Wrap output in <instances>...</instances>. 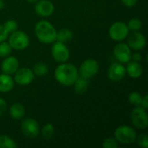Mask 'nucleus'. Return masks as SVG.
Masks as SVG:
<instances>
[{
	"instance_id": "1",
	"label": "nucleus",
	"mask_w": 148,
	"mask_h": 148,
	"mask_svg": "<svg viewBox=\"0 0 148 148\" xmlns=\"http://www.w3.org/2000/svg\"><path fill=\"white\" fill-rule=\"evenodd\" d=\"M79 76V72L77 68L71 63L62 62L55 70L56 80L65 86L74 85L75 82Z\"/></svg>"
},
{
	"instance_id": "2",
	"label": "nucleus",
	"mask_w": 148,
	"mask_h": 148,
	"mask_svg": "<svg viewBox=\"0 0 148 148\" xmlns=\"http://www.w3.org/2000/svg\"><path fill=\"white\" fill-rule=\"evenodd\" d=\"M56 29L49 21L41 20L35 26V34L43 43H51L56 39Z\"/></svg>"
},
{
	"instance_id": "3",
	"label": "nucleus",
	"mask_w": 148,
	"mask_h": 148,
	"mask_svg": "<svg viewBox=\"0 0 148 148\" xmlns=\"http://www.w3.org/2000/svg\"><path fill=\"white\" fill-rule=\"evenodd\" d=\"M136 132L135 130L127 125H122L118 127L114 132V138L116 140L123 145H130L136 140Z\"/></svg>"
},
{
	"instance_id": "4",
	"label": "nucleus",
	"mask_w": 148,
	"mask_h": 148,
	"mask_svg": "<svg viewBox=\"0 0 148 148\" xmlns=\"http://www.w3.org/2000/svg\"><path fill=\"white\" fill-rule=\"evenodd\" d=\"M9 44L14 49L22 50L29 46V38L27 34L16 29V31L10 33V36L9 37Z\"/></svg>"
},
{
	"instance_id": "5",
	"label": "nucleus",
	"mask_w": 148,
	"mask_h": 148,
	"mask_svg": "<svg viewBox=\"0 0 148 148\" xmlns=\"http://www.w3.org/2000/svg\"><path fill=\"white\" fill-rule=\"evenodd\" d=\"M133 124L139 129H146L148 125V116L146 108L141 106H136L131 113Z\"/></svg>"
},
{
	"instance_id": "6",
	"label": "nucleus",
	"mask_w": 148,
	"mask_h": 148,
	"mask_svg": "<svg viewBox=\"0 0 148 148\" xmlns=\"http://www.w3.org/2000/svg\"><path fill=\"white\" fill-rule=\"evenodd\" d=\"M128 27L123 22H115L114 23L108 30L109 36L114 41H122L128 36Z\"/></svg>"
},
{
	"instance_id": "7",
	"label": "nucleus",
	"mask_w": 148,
	"mask_h": 148,
	"mask_svg": "<svg viewBox=\"0 0 148 148\" xmlns=\"http://www.w3.org/2000/svg\"><path fill=\"white\" fill-rule=\"evenodd\" d=\"M99 71V64L95 59H87L80 66L79 72L82 77L90 79Z\"/></svg>"
},
{
	"instance_id": "8",
	"label": "nucleus",
	"mask_w": 148,
	"mask_h": 148,
	"mask_svg": "<svg viewBox=\"0 0 148 148\" xmlns=\"http://www.w3.org/2000/svg\"><path fill=\"white\" fill-rule=\"evenodd\" d=\"M51 54L54 59L58 62H66L69 58V50L65 43L56 42L51 48Z\"/></svg>"
},
{
	"instance_id": "9",
	"label": "nucleus",
	"mask_w": 148,
	"mask_h": 148,
	"mask_svg": "<svg viewBox=\"0 0 148 148\" xmlns=\"http://www.w3.org/2000/svg\"><path fill=\"white\" fill-rule=\"evenodd\" d=\"M21 130L24 136L28 138H35L39 134V125L35 119L27 118L21 123Z\"/></svg>"
},
{
	"instance_id": "10",
	"label": "nucleus",
	"mask_w": 148,
	"mask_h": 148,
	"mask_svg": "<svg viewBox=\"0 0 148 148\" xmlns=\"http://www.w3.org/2000/svg\"><path fill=\"white\" fill-rule=\"evenodd\" d=\"M114 55L116 60L121 63H127L131 61L132 51L127 43H119L114 49Z\"/></svg>"
},
{
	"instance_id": "11",
	"label": "nucleus",
	"mask_w": 148,
	"mask_h": 148,
	"mask_svg": "<svg viewBox=\"0 0 148 148\" xmlns=\"http://www.w3.org/2000/svg\"><path fill=\"white\" fill-rule=\"evenodd\" d=\"M34 77L35 75L33 73V70L29 68H23L16 71L14 81L19 85L25 86L31 83L34 80Z\"/></svg>"
},
{
	"instance_id": "12",
	"label": "nucleus",
	"mask_w": 148,
	"mask_h": 148,
	"mask_svg": "<svg viewBox=\"0 0 148 148\" xmlns=\"http://www.w3.org/2000/svg\"><path fill=\"white\" fill-rule=\"evenodd\" d=\"M127 74L126 68L121 62L112 63L108 70V76L113 82L121 81Z\"/></svg>"
},
{
	"instance_id": "13",
	"label": "nucleus",
	"mask_w": 148,
	"mask_h": 148,
	"mask_svg": "<svg viewBox=\"0 0 148 148\" xmlns=\"http://www.w3.org/2000/svg\"><path fill=\"white\" fill-rule=\"evenodd\" d=\"M147 44V39L145 36L138 31H134L127 38V45L130 49L134 50H141Z\"/></svg>"
},
{
	"instance_id": "14",
	"label": "nucleus",
	"mask_w": 148,
	"mask_h": 148,
	"mask_svg": "<svg viewBox=\"0 0 148 148\" xmlns=\"http://www.w3.org/2000/svg\"><path fill=\"white\" fill-rule=\"evenodd\" d=\"M36 12L37 15L42 17L49 16L53 14L55 10V6L53 3L49 0H41L38 1L35 6Z\"/></svg>"
},
{
	"instance_id": "15",
	"label": "nucleus",
	"mask_w": 148,
	"mask_h": 148,
	"mask_svg": "<svg viewBox=\"0 0 148 148\" xmlns=\"http://www.w3.org/2000/svg\"><path fill=\"white\" fill-rule=\"evenodd\" d=\"M19 68V62L15 56H6L5 59L3 61L1 69L4 74L7 75H12L15 74L16 71Z\"/></svg>"
},
{
	"instance_id": "16",
	"label": "nucleus",
	"mask_w": 148,
	"mask_h": 148,
	"mask_svg": "<svg viewBox=\"0 0 148 148\" xmlns=\"http://www.w3.org/2000/svg\"><path fill=\"white\" fill-rule=\"evenodd\" d=\"M126 70L130 77L136 79V78H139L140 76H141L142 72H143V68L139 62L133 61V62H128Z\"/></svg>"
},
{
	"instance_id": "17",
	"label": "nucleus",
	"mask_w": 148,
	"mask_h": 148,
	"mask_svg": "<svg viewBox=\"0 0 148 148\" xmlns=\"http://www.w3.org/2000/svg\"><path fill=\"white\" fill-rule=\"evenodd\" d=\"M14 88V80L7 74L0 75V92L8 93Z\"/></svg>"
},
{
	"instance_id": "18",
	"label": "nucleus",
	"mask_w": 148,
	"mask_h": 148,
	"mask_svg": "<svg viewBox=\"0 0 148 148\" xmlns=\"http://www.w3.org/2000/svg\"><path fill=\"white\" fill-rule=\"evenodd\" d=\"M10 114L14 120H21L25 114V109L20 103H14L10 108Z\"/></svg>"
},
{
	"instance_id": "19",
	"label": "nucleus",
	"mask_w": 148,
	"mask_h": 148,
	"mask_svg": "<svg viewBox=\"0 0 148 148\" xmlns=\"http://www.w3.org/2000/svg\"><path fill=\"white\" fill-rule=\"evenodd\" d=\"M88 79L83 78V77H79L76 79V81L75 82L74 85H75V91L77 95H83L84 93H86L88 87Z\"/></svg>"
},
{
	"instance_id": "20",
	"label": "nucleus",
	"mask_w": 148,
	"mask_h": 148,
	"mask_svg": "<svg viewBox=\"0 0 148 148\" xmlns=\"http://www.w3.org/2000/svg\"><path fill=\"white\" fill-rule=\"evenodd\" d=\"M73 37V33L70 29H62L59 31H57L56 33V39L58 42H62V43H66L69 42Z\"/></svg>"
},
{
	"instance_id": "21",
	"label": "nucleus",
	"mask_w": 148,
	"mask_h": 148,
	"mask_svg": "<svg viewBox=\"0 0 148 148\" xmlns=\"http://www.w3.org/2000/svg\"><path fill=\"white\" fill-rule=\"evenodd\" d=\"M49 72V68L47 66L46 63L44 62H37L34 65L33 68V73L36 76H43L45 75H47Z\"/></svg>"
},
{
	"instance_id": "22",
	"label": "nucleus",
	"mask_w": 148,
	"mask_h": 148,
	"mask_svg": "<svg viewBox=\"0 0 148 148\" xmlns=\"http://www.w3.org/2000/svg\"><path fill=\"white\" fill-rule=\"evenodd\" d=\"M17 147L15 140L6 135L0 136V148H15Z\"/></svg>"
},
{
	"instance_id": "23",
	"label": "nucleus",
	"mask_w": 148,
	"mask_h": 148,
	"mask_svg": "<svg viewBox=\"0 0 148 148\" xmlns=\"http://www.w3.org/2000/svg\"><path fill=\"white\" fill-rule=\"evenodd\" d=\"M41 134L42 136V138L49 140L51 139L54 134H55V128L54 126L52 124H46L42 127V130H41Z\"/></svg>"
},
{
	"instance_id": "24",
	"label": "nucleus",
	"mask_w": 148,
	"mask_h": 148,
	"mask_svg": "<svg viewBox=\"0 0 148 148\" xmlns=\"http://www.w3.org/2000/svg\"><path fill=\"white\" fill-rule=\"evenodd\" d=\"M142 98H143V96L139 92H132L129 95L128 100H129V102L132 105H134V106H140Z\"/></svg>"
},
{
	"instance_id": "25",
	"label": "nucleus",
	"mask_w": 148,
	"mask_h": 148,
	"mask_svg": "<svg viewBox=\"0 0 148 148\" xmlns=\"http://www.w3.org/2000/svg\"><path fill=\"white\" fill-rule=\"evenodd\" d=\"M12 48L9 44V42H0V56L1 57H6L10 55Z\"/></svg>"
},
{
	"instance_id": "26",
	"label": "nucleus",
	"mask_w": 148,
	"mask_h": 148,
	"mask_svg": "<svg viewBox=\"0 0 148 148\" xmlns=\"http://www.w3.org/2000/svg\"><path fill=\"white\" fill-rule=\"evenodd\" d=\"M127 25L128 29L132 31H138L142 26V22L139 18H132Z\"/></svg>"
},
{
	"instance_id": "27",
	"label": "nucleus",
	"mask_w": 148,
	"mask_h": 148,
	"mask_svg": "<svg viewBox=\"0 0 148 148\" xmlns=\"http://www.w3.org/2000/svg\"><path fill=\"white\" fill-rule=\"evenodd\" d=\"M3 26L5 29V30L8 32V34H10V33L16 31L18 28V24L15 20H8L4 23V24Z\"/></svg>"
},
{
	"instance_id": "28",
	"label": "nucleus",
	"mask_w": 148,
	"mask_h": 148,
	"mask_svg": "<svg viewBox=\"0 0 148 148\" xmlns=\"http://www.w3.org/2000/svg\"><path fill=\"white\" fill-rule=\"evenodd\" d=\"M102 147L104 148H117L119 147V142L116 140L115 138L108 137L104 140L102 143Z\"/></svg>"
},
{
	"instance_id": "29",
	"label": "nucleus",
	"mask_w": 148,
	"mask_h": 148,
	"mask_svg": "<svg viewBox=\"0 0 148 148\" xmlns=\"http://www.w3.org/2000/svg\"><path fill=\"white\" fill-rule=\"evenodd\" d=\"M137 140V143L140 147L143 148L148 147V136L147 134H142L140 136H138V138L136 137Z\"/></svg>"
},
{
	"instance_id": "30",
	"label": "nucleus",
	"mask_w": 148,
	"mask_h": 148,
	"mask_svg": "<svg viewBox=\"0 0 148 148\" xmlns=\"http://www.w3.org/2000/svg\"><path fill=\"white\" fill-rule=\"evenodd\" d=\"M8 32L5 30V29L3 28V25H0V42H3L6 40V38L8 37Z\"/></svg>"
},
{
	"instance_id": "31",
	"label": "nucleus",
	"mask_w": 148,
	"mask_h": 148,
	"mask_svg": "<svg viewBox=\"0 0 148 148\" xmlns=\"http://www.w3.org/2000/svg\"><path fill=\"white\" fill-rule=\"evenodd\" d=\"M6 108H7V103H6V101L3 99L0 98V115H2L5 112Z\"/></svg>"
},
{
	"instance_id": "32",
	"label": "nucleus",
	"mask_w": 148,
	"mask_h": 148,
	"mask_svg": "<svg viewBox=\"0 0 148 148\" xmlns=\"http://www.w3.org/2000/svg\"><path fill=\"white\" fill-rule=\"evenodd\" d=\"M142 54H140V52H135L134 54H132L131 56V59H133L134 62H140L142 60Z\"/></svg>"
},
{
	"instance_id": "33",
	"label": "nucleus",
	"mask_w": 148,
	"mask_h": 148,
	"mask_svg": "<svg viewBox=\"0 0 148 148\" xmlns=\"http://www.w3.org/2000/svg\"><path fill=\"white\" fill-rule=\"evenodd\" d=\"M138 0H121V2L127 7H133L136 4Z\"/></svg>"
},
{
	"instance_id": "34",
	"label": "nucleus",
	"mask_w": 148,
	"mask_h": 148,
	"mask_svg": "<svg viewBox=\"0 0 148 148\" xmlns=\"http://www.w3.org/2000/svg\"><path fill=\"white\" fill-rule=\"evenodd\" d=\"M140 106H141V107H143V108H146V109L148 108V96L147 95H146L145 96H143Z\"/></svg>"
},
{
	"instance_id": "35",
	"label": "nucleus",
	"mask_w": 148,
	"mask_h": 148,
	"mask_svg": "<svg viewBox=\"0 0 148 148\" xmlns=\"http://www.w3.org/2000/svg\"><path fill=\"white\" fill-rule=\"evenodd\" d=\"M4 7V3L3 0H0V10H2Z\"/></svg>"
},
{
	"instance_id": "36",
	"label": "nucleus",
	"mask_w": 148,
	"mask_h": 148,
	"mask_svg": "<svg viewBox=\"0 0 148 148\" xmlns=\"http://www.w3.org/2000/svg\"><path fill=\"white\" fill-rule=\"evenodd\" d=\"M27 2H29V3H36V2H37V0H26Z\"/></svg>"
}]
</instances>
